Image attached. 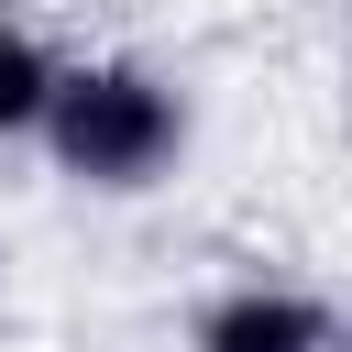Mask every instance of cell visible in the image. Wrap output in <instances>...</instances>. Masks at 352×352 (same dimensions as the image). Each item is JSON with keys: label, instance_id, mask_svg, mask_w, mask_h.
I'll return each mask as SVG.
<instances>
[{"label": "cell", "instance_id": "obj_1", "mask_svg": "<svg viewBox=\"0 0 352 352\" xmlns=\"http://www.w3.org/2000/svg\"><path fill=\"white\" fill-rule=\"evenodd\" d=\"M33 143L55 154L66 187L143 198V187H165L176 154H187V99H176V77H154V66H132V55H88V66H55V99H44Z\"/></svg>", "mask_w": 352, "mask_h": 352}, {"label": "cell", "instance_id": "obj_2", "mask_svg": "<svg viewBox=\"0 0 352 352\" xmlns=\"http://www.w3.org/2000/svg\"><path fill=\"white\" fill-rule=\"evenodd\" d=\"M198 352H330V308L297 286H231L198 319Z\"/></svg>", "mask_w": 352, "mask_h": 352}, {"label": "cell", "instance_id": "obj_3", "mask_svg": "<svg viewBox=\"0 0 352 352\" xmlns=\"http://www.w3.org/2000/svg\"><path fill=\"white\" fill-rule=\"evenodd\" d=\"M44 99H55V55H44L33 22L0 11V143H22V132L44 121Z\"/></svg>", "mask_w": 352, "mask_h": 352}]
</instances>
